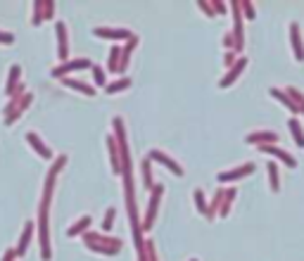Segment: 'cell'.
Segmentation results:
<instances>
[{"mask_svg":"<svg viewBox=\"0 0 304 261\" xmlns=\"http://www.w3.org/2000/svg\"><path fill=\"white\" fill-rule=\"evenodd\" d=\"M290 43H292V50H295V57L299 62H304V43H302V31H299V24L292 22L290 24Z\"/></svg>","mask_w":304,"mask_h":261,"instance_id":"cell-1","label":"cell"},{"mask_svg":"<svg viewBox=\"0 0 304 261\" xmlns=\"http://www.w3.org/2000/svg\"><path fill=\"white\" fill-rule=\"evenodd\" d=\"M247 143H252V145H266V143H278V133H273V130H252V133H247Z\"/></svg>","mask_w":304,"mask_h":261,"instance_id":"cell-2","label":"cell"},{"mask_svg":"<svg viewBox=\"0 0 304 261\" xmlns=\"http://www.w3.org/2000/svg\"><path fill=\"white\" fill-rule=\"evenodd\" d=\"M245 64H247V60H245V57H240V60H238V62L233 64V67H231V71H228L226 76H224L221 81H219V85H221V88H228V85L233 83L235 78H238V76L242 74V69H245Z\"/></svg>","mask_w":304,"mask_h":261,"instance_id":"cell-3","label":"cell"},{"mask_svg":"<svg viewBox=\"0 0 304 261\" xmlns=\"http://www.w3.org/2000/svg\"><path fill=\"white\" fill-rule=\"evenodd\" d=\"M262 152H266V154H273V157H278L281 161H285L290 169H295L297 166V159L295 157H290L285 150H281V147H276V145H262Z\"/></svg>","mask_w":304,"mask_h":261,"instance_id":"cell-4","label":"cell"},{"mask_svg":"<svg viewBox=\"0 0 304 261\" xmlns=\"http://www.w3.org/2000/svg\"><path fill=\"white\" fill-rule=\"evenodd\" d=\"M252 171H254V166H252V164H245V166H240V169H233V171H224V173H219V181H221V183H228V181H235V178L247 176V173H252Z\"/></svg>","mask_w":304,"mask_h":261,"instance_id":"cell-5","label":"cell"},{"mask_svg":"<svg viewBox=\"0 0 304 261\" xmlns=\"http://www.w3.org/2000/svg\"><path fill=\"white\" fill-rule=\"evenodd\" d=\"M150 159H155V161H162L164 166H169V169L173 171V173H176V176H183V169H181L179 164H176V161L173 159H169V157H166V154H162V152H150Z\"/></svg>","mask_w":304,"mask_h":261,"instance_id":"cell-6","label":"cell"},{"mask_svg":"<svg viewBox=\"0 0 304 261\" xmlns=\"http://www.w3.org/2000/svg\"><path fill=\"white\" fill-rule=\"evenodd\" d=\"M269 93H271V95H273V98H276V100H281L283 105H285V107L290 109V112H295V114H297V112H299V107H297V102L292 100V98H290L288 93L278 91V88H271V91H269Z\"/></svg>","mask_w":304,"mask_h":261,"instance_id":"cell-7","label":"cell"},{"mask_svg":"<svg viewBox=\"0 0 304 261\" xmlns=\"http://www.w3.org/2000/svg\"><path fill=\"white\" fill-rule=\"evenodd\" d=\"M288 128H290V133H292V138H295L297 145L304 147V130H302V126H299V119H290Z\"/></svg>","mask_w":304,"mask_h":261,"instance_id":"cell-8","label":"cell"},{"mask_svg":"<svg viewBox=\"0 0 304 261\" xmlns=\"http://www.w3.org/2000/svg\"><path fill=\"white\" fill-rule=\"evenodd\" d=\"M266 169H269V181H271V190H273V192H278V190H281V181H278V169H276V164H273V161H269V166H266Z\"/></svg>","mask_w":304,"mask_h":261,"instance_id":"cell-9","label":"cell"},{"mask_svg":"<svg viewBox=\"0 0 304 261\" xmlns=\"http://www.w3.org/2000/svg\"><path fill=\"white\" fill-rule=\"evenodd\" d=\"M98 36H102V38H128V31H109V29H98L95 31Z\"/></svg>","mask_w":304,"mask_h":261,"instance_id":"cell-10","label":"cell"},{"mask_svg":"<svg viewBox=\"0 0 304 261\" xmlns=\"http://www.w3.org/2000/svg\"><path fill=\"white\" fill-rule=\"evenodd\" d=\"M26 138H29V143H31V145L36 147V150H38V152L43 154V157H50V150H48V147L43 145V143H40V140H38V136H36V133H29Z\"/></svg>","mask_w":304,"mask_h":261,"instance_id":"cell-11","label":"cell"},{"mask_svg":"<svg viewBox=\"0 0 304 261\" xmlns=\"http://www.w3.org/2000/svg\"><path fill=\"white\" fill-rule=\"evenodd\" d=\"M86 67H88V60H76L74 64H67V67H62V69H55L53 76H57V74H64V71H69V69H86Z\"/></svg>","mask_w":304,"mask_h":261,"instance_id":"cell-12","label":"cell"},{"mask_svg":"<svg viewBox=\"0 0 304 261\" xmlns=\"http://www.w3.org/2000/svg\"><path fill=\"white\" fill-rule=\"evenodd\" d=\"M159 192H162V188L157 185V188H155V197H152V202H150V207H148V223L155 219V209H157V200H159Z\"/></svg>","mask_w":304,"mask_h":261,"instance_id":"cell-13","label":"cell"},{"mask_svg":"<svg viewBox=\"0 0 304 261\" xmlns=\"http://www.w3.org/2000/svg\"><path fill=\"white\" fill-rule=\"evenodd\" d=\"M57 33H60V55L67 57V38H64V26L57 22Z\"/></svg>","mask_w":304,"mask_h":261,"instance_id":"cell-14","label":"cell"},{"mask_svg":"<svg viewBox=\"0 0 304 261\" xmlns=\"http://www.w3.org/2000/svg\"><path fill=\"white\" fill-rule=\"evenodd\" d=\"M131 85V81L128 78H121L119 83H109L107 85V93H117V91H124V88H128Z\"/></svg>","mask_w":304,"mask_h":261,"instance_id":"cell-15","label":"cell"},{"mask_svg":"<svg viewBox=\"0 0 304 261\" xmlns=\"http://www.w3.org/2000/svg\"><path fill=\"white\" fill-rule=\"evenodd\" d=\"M88 223H91V219H88V216H83V219H81V221H78L76 226H71V228H69V235H76L78 231H83V228H86Z\"/></svg>","mask_w":304,"mask_h":261,"instance_id":"cell-16","label":"cell"},{"mask_svg":"<svg viewBox=\"0 0 304 261\" xmlns=\"http://www.w3.org/2000/svg\"><path fill=\"white\" fill-rule=\"evenodd\" d=\"M67 85H71V88H78V91H83L86 95H93V88H91V85H81V83H76V81H67Z\"/></svg>","mask_w":304,"mask_h":261,"instance_id":"cell-17","label":"cell"},{"mask_svg":"<svg viewBox=\"0 0 304 261\" xmlns=\"http://www.w3.org/2000/svg\"><path fill=\"white\" fill-rule=\"evenodd\" d=\"M240 8L245 10V15H247V19H254V10H252V3H250V0H245V3H240Z\"/></svg>","mask_w":304,"mask_h":261,"instance_id":"cell-18","label":"cell"},{"mask_svg":"<svg viewBox=\"0 0 304 261\" xmlns=\"http://www.w3.org/2000/svg\"><path fill=\"white\" fill-rule=\"evenodd\" d=\"M195 202H197V207H200L204 214H207V207H204V192L202 190H195Z\"/></svg>","mask_w":304,"mask_h":261,"instance_id":"cell-19","label":"cell"},{"mask_svg":"<svg viewBox=\"0 0 304 261\" xmlns=\"http://www.w3.org/2000/svg\"><path fill=\"white\" fill-rule=\"evenodd\" d=\"M109 69H112V71L119 69V64H117V48H114V50H112V55H109Z\"/></svg>","mask_w":304,"mask_h":261,"instance_id":"cell-20","label":"cell"},{"mask_svg":"<svg viewBox=\"0 0 304 261\" xmlns=\"http://www.w3.org/2000/svg\"><path fill=\"white\" fill-rule=\"evenodd\" d=\"M93 78H95V83H105V74H102V69H100V67H95V69H93Z\"/></svg>","mask_w":304,"mask_h":261,"instance_id":"cell-21","label":"cell"},{"mask_svg":"<svg viewBox=\"0 0 304 261\" xmlns=\"http://www.w3.org/2000/svg\"><path fill=\"white\" fill-rule=\"evenodd\" d=\"M112 219H114V209H107V219H105V228L112 226Z\"/></svg>","mask_w":304,"mask_h":261,"instance_id":"cell-22","label":"cell"},{"mask_svg":"<svg viewBox=\"0 0 304 261\" xmlns=\"http://www.w3.org/2000/svg\"><path fill=\"white\" fill-rule=\"evenodd\" d=\"M0 40H3V43H12L15 36H12V33H0Z\"/></svg>","mask_w":304,"mask_h":261,"instance_id":"cell-23","label":"cell"},{"mask_svg":"<svg viewBox=\"0 0 304 261\" xmlns=\"http://www.w3.org/2000/svg\"><path fill=\"white\" fill-rule=\"evenodd\" d=\"M197 5H200V8H202L204 12H207V15H214V10L209 8V3H197Z\"/></svg>","mask_w":304,"mask_h":261,"instance_id":"cell-24","label":"cell"},{"mask_svg":"<svg viewBox=\"0 0 304 261\" xmlns=\"http://www.w3.org/2000/svg\"><path fill=\"white\" fill-rule=\"evenodd\" d=\"M211 5H214V10H216V12H226V8H224V3H211Z\"/></svg>","mask_w":304,"mask_h":261,"instance_id":"cell-25","label":"cell"},{"mask_svg":"<svg viewBox=\"0 0 304 261\" xmlns=\"http://www.w3.org/2000/svg\"><path fill=\"white\" fill-rule=\"evenodd\" d=\"M224 46H226V48L235 46V43H233V38H231V36H226V38H224Z\"/></svg>","mask_w":304,"mask_h":261,"instance_id":"cell-26","label":"cell"}]
</instances>
